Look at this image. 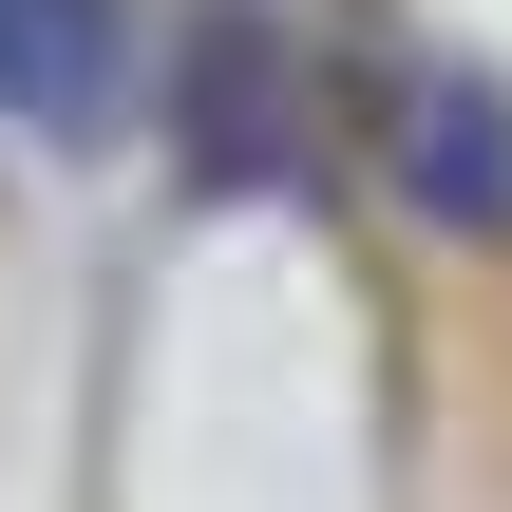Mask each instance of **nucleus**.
<instances>
[{
  "mask_svg": "<svg viewBox=\"0 0 512 512\" xmlns=\"http://www.w3.org/2000/svg\"><path fill=\"white\" fill-rule=\"evenodd\" d=\"M171 133H190L209 190H285L304 133H323V76H304L266 19H190V57H171Z\"/></svg>",
  "mask_w": 512,
  "mask_h": 512,
  "instance_id": "1",
  "label": "nucleus"
},
{
  "mask_svg": "<svg viewBox=\"0 0 512 512\" xmlns=\"http://www.w3.org/2000/svg\"><path fill=\"white\" fill-rule=\"evenodd\" d=\"M0 114L19 133H114L133 114V0H0Z\"/></svg>",
  "mask_w": 512,
  "mask_h": 512,
  "instance_id": "2",
  "label": "nucleus"
},
{
  "mask_svg": "<svg viewBox=\"0 0 512 512\" xmlns=\"http://www.w3.org/2000/svg\"><path fill=\"white\" fill-rule=\"evenodd\" d=\"M399 190L437 228H512V95L494 76H399Z\"/></svg>",
  "mask_w": 512,
  "mask_h": 512,
  "instance_id": "3",
  "label": "nucleus"
}]
</instances>
